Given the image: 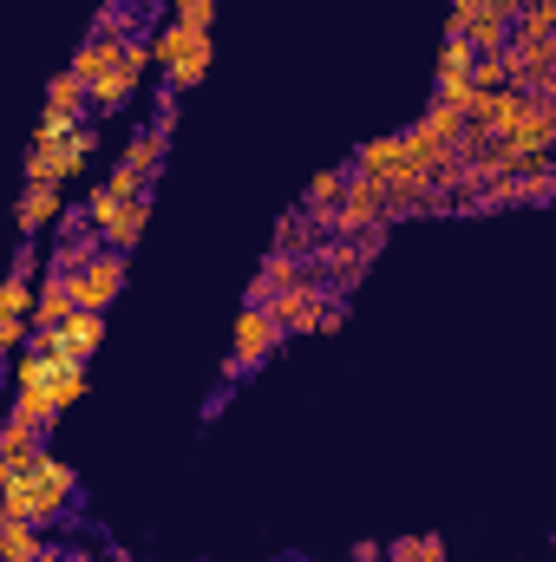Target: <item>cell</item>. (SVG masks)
<instances>
[{
	"instance_id": "1",
	"label": "cell",
	"mask_w": 556,
	"mask_h": 562,
	"mask_svg": "<svg viewBox=\"0 0 556 562\" xmlns=\"http://www.w3.org/2000/svg\"><path fill=\"white\" fill-rule=\"evenodd\" d=\"M281 340H288V334H281L276 321H269V307H243V314H236V340H230V360H223V386H236L243 373H256V367L276 353Z\"/></svg>"
},
{
	"instance_id": "2",
	"label": "cell",
	"mask_w": 556,
	"mask_h": 562,
	"mask_svg": "<svg viewBox=\"0 0 556 562\" xmlns=\"http://www.w3.org/2000/svg\"><path fill=\"white\" fill-rule=\"evenodd\" d=\"M99 150V132L79 119V132L73 138H59V144H33L26 150V183H66V177H79L86 170V157Z\"/></svg>"
},
{
	"instance_id": "3",
	"label": "cell",
	"mask_w": 556,
	"mask_h": 562,
	"mask_svg": "<svg viewBox=\"0 0 556 562\" xmlns=\"http://www.w3.org/2000/svg\"><path fill=\"white\" fill-rule=\"evenodd\" d=\"M119 288H125V256H119V249H99L79 276H66L73 307H86V314H105V307L119 301Z\"/></svg>"
},
{
	"instance_id": "4",
	"label": "cell",
	"mask_w": 556,
	"mask_h": 562,
	"mask_svg": "<svg viewBox=\"0 0 556 562\" xmlns=\"http://www.w3.org/2000/svg\"><path fill=\"white\" fill-rule=\"evenodd\" d=\"M334 301V288L321 276H301L294 288H281L276 301H269V321H276L281 334H314V321H321V307Z\"/></svg>"
},
{
	"instance_id": "5",
	"label": "cell",
	"mask_w": 556,
	"mask_h": 562,
	"mask_svg": "<svg viewBox=\"0 0 556 562\" xmlns=\"http://www.w3.org/2000/svg\"><path fill=\"white\" fill-rule=\"evenodd\" d=\"M367 269H374V262L360 256V243H354V236H327V243L308 256V276H321L334 294H354V288L367 281Z\"/></svg>"
},
{
	"instance_id": "6",
	"label": "cell",
	"mask_w": 556,
	"mask_h": 562,
	"mask_svg": "<svg viewBox=\"0 0 556 562\" xmlns=\"http://www.w3.org/2000/svg\"><path fill=\"white\" fill-rule=\"evenodd\" d=\"M301 276H308V262H301V256H281V249H269V256L256 262V276H249V301H243V307H269L281 288H294Z\"/></svg>"
},
{
	"instance_id": "7",
	"label": "cell",
	"mask_w": 556,
	"mask_h": 562,
	"mask_svg": "<svg viewBox=\"0 0 556 562\" xmlns=\"http://www.w3.org/2000/svg\"><path fill=\"white\" fill-rule=\"evenodd\" d=\"M66 210H59V183H26L20 190V203H13V223H20V236L33 243V229H53Z\"/></svg>"
},
{
	"instance_id": "8",
	"label": "cell",
	"mask_w": 556,
	"mask_h": 562,
	"mask_svg": "<svg viewBox=\"0 0 556 562\" xmlns=\"http://www.w3.org/2000/svg\"><path fill=\"white\" fill-rule=\"evenodd\" d=\"M99 340H105V314H86V307H73L66 321H59V360H92L99 353Z\"/></svg>"
},
{
	"instance_id": "9",
	"label": "cell",
	"mask_w": 556,
	"mask_h": 562,
	"mask_svg": "<svg viewBox=\"0 0 556 562\" xmlns=\"http://www.w3.org/2000/svg\"><path fill=\"white\" fill-rule=\"evenodd\" d=\"M210 59H216V46H210V33H203V40H190V46H184V53L164 66V86L184 99L190 86H203V79H210Z\"/></svg>"
},
{
	"instance_id": "10",
	"label": "cell",
	"mask_w": 556,
	"mask_h": 562,
	"mask_svg": "<svg viewBox=\"0 0 556 562\" xmlns=\"http://www.w3.org/2000/svg\"><path fill=\"white\" fill-rule=\"evenodd\" d=\"M321 243H327V236H321V229L308 223V210L294 203V210H281V223H276V243H269V249H281V256H301V262H308V256H314Z\"/></svg>"
},
{
	"instance_id": "11",
	"label": "cell",
	"mask_w": 556,
	"mask_h": 562,
	"mask_svg": "<svg viewBox=\"0 0 556 562\" xmlns=\"http://www.w3.org/2000/svg\"><path fill=\"white\" fill-rule=\"evenodd\" d=\"M144 223H151V190H144V196H132V203H119V216H112V223L99 229V243L125 256V249H132V243L144 236Z\"/></svg>"
},
{
	"instance_id": "12",
	"label": "cell",
	"mask_w": 556,
	"mask_h": 562,
	"mask_svg": "<svg viewBox=\"0 0 556 562\" xmlns=\"http://www.w3.org/2000/svg\"><path fill=\"white\" fill-rule=\"evenodd\" d=\"M0 562H59V550L40 543L33 524H0Z\"/></svg>"
},
{
	"instance_id": "13",
	"label": "cell",
	"mask_w": 556,
	"mask_h": 562,
	"mask_svg": "<svg viewBox=\"0 0 556 562\" xmlns=\"http://www.w3.org/2000/svg\"><path fill=\"white\" fill-rule=\"evenodd\" d=\"M132 92H138V72H132V66H112V72H99V79L86 86V105H92V112H119Z\"/></svg>"
},
{
	"instance_id": "14",
	"label": "cell",
	"mask_w": 556,
	"mask_h": 562,
	"mask_svg": "<svg viewBox=\"0 0 556 562\" xmlns=\"http://www.w3.org/2000/svg\"><path fill=\"white\" fill-rule=\"evenodd\" d=\"M33 458H40V431H26L20 419H7L0 425V464H7V477L33 471Z\"/></svg>"
},
{
	"instance_id": "15",
	"label": "cell",
	"mask_w": 556,
	"mask_h": 562,
	"mask_svg": "<svg viewBox=\"0 0 556 562\" xmlns=\"http://www.w3.org/2000/svg\"><path fill=\"white\" fill-rule=\"evenodd\" d=\"M556 33V0H524L511 13V46H531V40H551Z\"/></svg>"
},
{
	"instance_id": "16",
	"label": "cell",
	"mask_w": 556,
	"mask_h": 562,
	"mask_svg": "<svg viewBox=\"0 0 556 562\" xmlns=\"http://www.w3.org/2000/svg\"><path fill=\"white\" fill-rule=\"evenodd\" d=\"M66 314H73V294H66V276H46L40 288H33V314H26V321H33V327H59Z\"/></svg>"
},
{
	"instance_id": "17",
	"label": "cell",
	"mask_w": 556,
	"mask_h": 562,
	"mask_svg": "<svg viewBox=\"0 0 556 562\" xmlns=\"http://www.w3.org/2000/svg\"><path fill=\"white\" fill-rule=\"evenodd\" d=\"M112 66H119V40H86V46L73 53V66H66V72H73L79 86H92V79H99V72H112Z\"/></svg>"
},
{
	"instance_id": "18",
	"label": "cell",
	"mask_w": 556,
	"mask_h": 562,
	"mask_svg": "<svg viewBox=\"0 0 556 562\" xmlns=\"http://www.w3.org/2000/svg\"><path fill=\"white\" fill-rule=\"evenodd\" d=\"M380 562H445V537L419 530V537H400V543H380Z\"/></svg>"
},
{
	"instance_id": "19",
	"label": "cell",
	"mask_w": 556,
	"mask_h": 562,
	"mask_svg": "<svg viewBox=\"0 0 556 562\" xmlns=\"http://www.w3.org/2000/svg\"><path fill=\"white\" fill-rule=\"evenodd\" d=\"M393 164H407V138H367L354 150V170H374V177H387Z\"/></svg>"
},
{
	"instance_id": "20",
	"label": "cell",
	"mask_w": 556,
	"mask_h": 562,
	"mask_svg": "<svg viewBox=\"0 0 556 562\" xmlns=\"http://www.w3.org/2000/svg\"><path fill=\"white\" fill-rule=\"evenodd\" d=\"M132 33H144V20H132V0H105L92 20V40H132Z\"/></svg>"
},
{
	"instance_id": "21",
	"label": "cell",
	"mask_w": 556,
	"mask_h": 562,
	"mask_svg": "<svg viewBox=\"0 0 556 562\" xmlns=\"http://www.w3.org/2000/svg\"><path fill=\"white\" fill-rule=\"evenodd\" d=\"M46 112H66V119H86V86H79L73 72H53V86H46Z\"/></svg>"
},
{
	"instance_id": "22",
	"label": "cell",
	"mask_w": 556,
	"mask_h": 562,
	"mask_svg": "<svg viewBox=\"0 0 556 562\" xmlns=\"http://www.w3.org/2000/svg\"><path fill=\"white\" fill-rule=\"evenodd\" d=\"M341 183H347V170H314L308 190H301V210H327V203L341 196Z\"/></svg>"
},
{
	"instance_id": "23",
	"label": "cell",
	"mask_w": 556,
	"mask_h": 562,
	"mask_svg": "<svg viewBox=\"0 0 556 562\" xmlns=\"http://www.w3.org/2000/svg\"><path fill=\"white\" fill-rule=\"evenodd\" d=\"M13 419L26 425V431H40V438H46V431L59 425V413H53L46 400H33V393H13Z\"/></svg>"
},
{
	"instance_id": "24",
	"label": "cell",
	"mask_w": 556,
	"mask_h": 562,
	"mask_svg": "<svg viewBox=\"0 0 556 562\" xmlns=\"http://www.w3.org/2000/svg\"><path fill=\"white\" fill-rule=\"evenodd\" d=\"M190 40H203V33H190V26H177V20H170V26H164V33L151 40V66H170V59H177V53H184Z\"/></svg>"
},
{
	"instance_id": "25",
	"label": "cell",
	"mask_w": 556,
	"mask_h": 562,
	"mask_svg": "<svg viewBox=\"0 0 556 562\" xmlns=\"http://www.w3.org/2000/svg\"><path fill=\"white\" fill-rule=\"evenodd\" d=\"M170 20H177V26H190V33H210L216 0H170Z\"/></svg>"
},
{
	"instance_id": "26",
	"label": "cell",
	"mask_w": 556,
	"mask_h": 562,
	"mask_svg": "<svg viewBox=\"0 0 556 562\" xmlns=\"http://www.w3.org/2000/svg\"><path fill=\"white\" fill-rule=\"evenodd\" d=\"M0 314H20V321L33 314V281H26V276H7V281H0Z\"/></svg>"
},
{
	"instance_id": "27",
	"label": "cell",
	"mask_w": 556,
	"mask_h": 562,
	"mask_svg": "<svg viewBox=\"0 0 556 562\" xmlns=\"http://www.w3.org/2000/svg\"><path fill=\"white\" fill-rule=\"evenodd\" d=\"M79 132V119H66V112H46L40 119V132H33V144H59V138H73Z\"/></svg>"
},
{
	"instance_id": "28",
	"label": "cell",
	"mask_w": 556,
	"mask_h": 562,
	"mask_svg": "<svg viewBox=\"0 0 556 562\" xmlns=\"http://www.w3.org/2000/svg\"><path fill=\"white\" fill-rule=\"evenodd\" d=\"M170 125H177V92L164 86V92H157V112H151V132H164V138H170Z\"/></svg>"
},
{
	"instance_id": "29",
	"label": "cell",
	"mask_w": 556,
	"mask_h": 562,
	"mask_svg": "<svg viewBox=\"0 0 556 562\" xmlns=\"http://www.w3.org/2000/svg\"><path fill=\"white\" fill-rule=\"evenodd\" d=\"M26 347V321L20 314H0V353H20Z\"/></svg>"
},
{
	"instance_id": "30",
	"label": "cell",
	"mask_w": 556,
	"mask_h": 562,
	"mask_svg": "<svg viewBox=\"0 0 556 562\" xmlns=\"http://www.w3.org/2000/svg\"><path fill=\"white\" fill-rule=\"evenodd\" d=\"M354 562H380V543H354Z\"/></svg>"
},
{
	"instance_id": "31",
	"label": "cell",
	"mask_w": 556,
	"mask_h": 562,
	"mask_svg": "<svg viewBox=\"0 0 556 562\" xmlns=\"http://www.w3.org/2000/svg\"><path fill=\"white\" fill-rule=\"evenodd\" d=\"M0 524H7V510H0Z\"/></svg>"
},
{
	"instance_id": "32",
	"label": "cell",
	"mask_w": 556,
	"mask_h": 562,
	"mask_svg": "<svg viewBox=\"0 0 556 562\" xmlns=\"http://www.w3.org/2000/svg\"><path fill=\"white\" fill-rule=\"evenodd\" d=\"M144 7H157V0H144Z\"/></svg>"
}]
</instances>
